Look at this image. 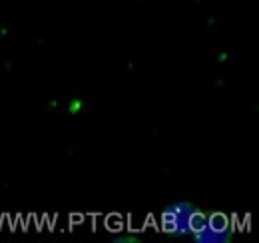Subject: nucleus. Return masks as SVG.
Segmentation results:
<instances>
[{
    "label": "nucleus",
    "instance_id": "nucleus-1",
    "mask_svg": "<svg viewBox=\"0 0 259 243\" xmlns=\"http://www.w3.org/2000/svg\"><path fill=\"white\" fill-rule=\"evenodd\" d=\"M195 213H197V208L192 201H176L165 212V223L174 233H180V235H184L186 231L192 233Z\"/></svg>",
    "mask_w": 259,
    "mask_h": 243
},
{
    "label": "nucleus",
    "instance_id": "nucleus-2",
    "mask_svg": "<svg viewBox=\"0 0 259 243\" xmlns=\"http://www.w3.org/2000/svg\"><path fill=\"white\" fill-rule=\"evenodd\" d=\"M195 243H231L233 241V233L227 227H213L211 223H203L199 229H195L194 233Z\"/></svg>",
    "mask_w": 259,
    "mask_h": 243
},
{
    "label": "nucleus",
    "instance_id": "nucleus-3",
    "mask_svg": "<svg viewBox=\"0 0 259 243\" xmlns=\"http://www.w3.org/2000/svg\"><path fill=\"white\" fill-rule=\"evenodd\" d=\"M114 241L116 243H140L142 239L138 237V235H130V233H126V235H120V237H114Z\"/></svg>",
    "mask_w": 259,
    "mask_h": 243
}]
</instances>
